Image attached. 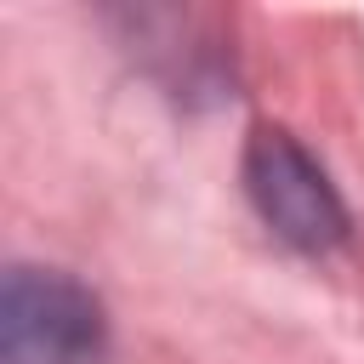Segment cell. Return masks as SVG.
Wrapping results in <instances>:
<instances>
[{
	"mask_svg": "<svg viewBox=\"0 0 364 364\" xmlns=\"http://www.w3.org/2000/svg\"><path fill=\"white\" fill-rule=\"evenodd\" d=\"M102 301L57 267L17 262L0 296V364H102Z\"/></svg>",
	"mask_w": 364,
	"mask_h": 364,
	"instance_id": "1",
	"label": "cell"
},
{
	"mask_svg": "<svg viewBox=\"0 0 364 364\" xmlns=\"http://www.w3.org/2000/svg\"><path fill=\"white\" fill-rule=\"evenodd\" d=\"M245 193L256 216L296 250H330L347 239V205L324 165L279 125H262L245 148Z\"/></svg>",
	"mask_w": 364,
	"mask_h": 364,
	"instance_id": "2",
	"label": "cell"
}]
</instances>
